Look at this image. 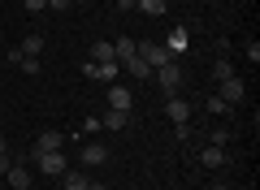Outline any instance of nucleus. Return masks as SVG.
Segmentation results:
<instances>
[{
	"mask_svg": "<svg viewBox=\"0 0 260 190\" xmlns=\"http://www.w3.org/2000/svg\"><path fill=\"white\" fill-rule=\"evenodd\" d=\"M61 186H65V190H87V177H83L78 169H65V173H61Z\"/></svg>",
	"mask_w": 260,
	"mask_h": 190,
	"instance_id": "f3484780",
	"label": "nucleus"
},
{
	"mask_svg": "<svg viewBox=\"0 0 260 190\" xmlns=\"http://www.w3.org/2000/svg\"><path fill=\"white\" fill-rule=\"evenodd\" d=\"M48 9H70V0H48Z\"/></svg>",
	"mask_w": 260,
	"mask_h": 190,
	"instance_id": "a878e982",
	"label": "nucleus"
},
{
	"mask_svg": "<svg viewBox=\"0 0 260 190\" xmlns=\"http://www.w3.org/2000/svg\"><path fill=\"white\" fill-rule=\"evenodd\" d=\"M152 78H156V87L165 91V95H178V87H182V65L169 61V65H160V69H152Z\"/></svg>",
	"mask_w": 260,
	"mask_h": 190,
	"instance_id": "f257e3e1",
	"label": "nucleus"
},
{
	"mask_svg": "<svg viewBox=\"0 0 260 190\" xmlns=\"http://www.w3.org/2000/svg\"><path fill=\"white\" fill-rule=\"evenodd\" d=\"M217 95H221L225 104H239L243 95H247V87H243V78L234 73V78H221V82H217Z\"/></svg>",
	"mask_w": 260,
	"mask_h": 190,
	"instance_id": "39448f33",
	"label": "nucleus"
},
{
	"mask_svg": "<svg viewBox=\"0 0 260 190\" xmlns=\"http://www.w3.org/2000/svg\"><path fill=\"white\" fill-rule=\"evenodd\" d=\"M18 65H22V73H39V56H22Z\"/></svg>",
	"mask_w": 260,
	"mask_h": 190,
	"instance_id": "4be33fe9",
	"label": "nucleus"
},
{
	"mask_svg": "<svg viewBox=\"0 0 260 190\" xmlns=\"http://www.w3.org/2000/svg\"><path fill=\"white\" fill-rule=\"evenodd\" d=\"M18 48H22V56H44V35H26Z\"/></svg>",
	"mask_w": 260,
	"mask_h": 190,
	"instance_id": "a211bd4d",
	"label": "nucleus"
},
{
	"mask_svg": "<svg viewBox=\"0 0 260 190\" xmlns=\"http://www.w3.org/2000/svg\"><path fill=\"white\" fill-rule=\"evenodd\" d=\"M165 117L174 121V126H186V121H191V100H182V95H169V100H165Z\"/></svg>",
	"mask_w": 260,
	"mask_h": 190,
	"instance_id": "20e7f679",
	"label": "nucleus"
},
{
	"mask_svg": "<svg viewBox=\"0 0 260 190\" xmlns=\"http://www.w3.org/2000/svg\"><path fill=\"white\" fill-rule=\"evenodd\" d=\"M135 9H143L148 18H165V13H169V0H139Z\"/></svg>",
	"mask_w": 260,
	"mask_h": 190,
	"instance_id": "dca6fc26",
	"label": "nucleus"
},
{
	"mask_svg": "<svg viewBox=\"0 0 260 190\" xmlns=\"http://www.w3.org/2000/svg\"><path fill=\"white\" fill-rule=\"evenodd\" d=\"M208 112H213V117H221V112H230V104H225L221 95H208Z\"/></svg>",
	"mask_w": 260,
	"mask_h": 190,
	"instance_id": "6ab92c4d",
	"label": "nucleus"
},
{
	"mask_svg": "<svg viewBox=\"0 0 260 190\" xmlns=\"http://www.w3.org/2000/svg\"><path fill=\"white\" fill-rule=\"evenodd\" d=\"M247 61H251V65L260 61V44H256V39H247Z\"/></svg>",
	"mask_w": 260,
	"mask_h": 190,
	"instance_id": "b1692460",
	"label": "nucleus"
},
{
	"mask_svg": "<svg viewBox=\"0 0 260 190\" xmlns=\"http://www.w3.org/2000/svg\"><path fill=\"white\" fill-rule=\"evenodd\" d=\"M0 151H5V138H0Z\"/></svg>",
	"mask_w": 260,
	"mask_h": 190,
	"instance_id": "7c9ffc66",
	"label": "nucleus"
},
{
	"mask_svg": "<svg viewBox=\"0 0 260 190\" xmlns=\"http://www.w3.org/2000/svg\"><path fill=\"white\" fill-rule=\"evenodd\" d=\"M208 190H230V186H225V181H213V186H208Z\"/></svg>",
	"mask_w": 260,
	"mask_h": 190,
	"instance_id": "c85d7f7f",
	"label": "nucleus"
},
{
	"mask_svg": "<svg viewBox=\"0 0 260 190\" xmlns=\"http://www.w3.org/2000/svg\"><path fill=\"white\" fill-rule=\"evenodd\" d=\"M5 177H9V190H30V169L26 164H9V169H5Z\"/></svg>",
	"mask_w": 260,
	"mask_h": 190,
	"instance_id": "6e6552de",
	"label": "nucleus"
},
{
	"mask_svg": "<svg viewBox=\"0 0 260 190\" xmlns=\"http://www.w3.org/2000/svg\"><path fill=\"white\" fill-rule=\"evenodd\" d=\"M213 73H217V82H221V78H234V65H230V61H217Z\"/></svg>",
	"mask_w": 260,
	"mask_h": 190,
	"instance_id": "412c9836",
	"label": "nucleus"
},
{
	"mask_svg": "<svg viewBox=\"0 0 260 190\" xmlns=\"http://www.w3.org/2000/svg\"><path fill=\"white\" fill-rule=\"evenodd\" d=\"M139 61L148 65V69H160V65H169L174 56L165 52V44H139Z\"/></svg>",
	"mask_w": 260,
	"mask_h": 190,
	"instance_id": "7ed1b4c3",
	"label": "nucleus"
},
{
	"mask_svg": "<svg viewBox=\"0 0 260 190\" xmlns=\"http://www.w3.org/2000/svg\"><path fill=\"white\" fill-rule=\"evenodd\" d=\"M130 126V112H121V108H109L100 117V130H126Z\"/></svg>",
	"mask_w": 260,
	"mask_h": 190,
	"instance_id": "4468645a",
	"label": "nucleus"
},
{
	"mask_svg": "<svg viewBox=\"0 0 260 190\" xmlns=\"http://www.w3.org/2000/svg\"><path fill=\"white\" fill-rule=\"evenodd\" d=\"M117 69H121V65L117 61H87L83 65V73H87V78H95V82H109V87H113V82H117Z\"/></svg>",
	"mask_w": 260,
	"mask_h": 190,
	"instance_id": "f03ea898",
	"label": "nucleus"
},
{
	"mask_svg": "<svg viewBox=\"0 0 260 190\" xmlns=\"http://www.w3.org/2000/svg\"><path fill=\"white\" fill-rule=\"evenodd\" d=\"M104 160H109V147L104 143H87L83 156H78V164H104Z\"/></svg>",
	"mask_w": 260,
	"mask_h": 190,
	"instance_id": "ddd939ff",
	"label": "nucleus"
},
{
	"mask_svg": "<svg viewBox=\"0 0 260 190\" xmlns=\"http://www.w3.org/2000/svg\"><path fill=\"white\" fill-rule=\"evenodd\" d=\"M135 5H139V0H117V9L126 13V9H135Z\"/></svg>",
	"mask_w": 260,
	"mask_h": 190,
	"instance_id": "bb28decb",
	"label": "nucleus"
},
{
	"mask_svg": "<svg viewBox=\"0 0 260 190\" xmlns=\"http://www.w3.org/2000/svg\"><path fill=\"white\" fill-rule=\"evenodd\" d=\"M26 5V13H39V9H48V0H22Z\"/></svg>",
	"mask_w": 260,
	"mask_h": 190,
	"instance_id": "393cba45",
	"label": "nucleus"
},
{
	"mask_svg": "<svg viewBox=\"0 0 260 190\" xmlns=\"http://www.w3.org/2000/svg\"><path fill=\"white\" fill-rule=\"evenodd\" d=\"M200 164H204V169H221V164H230V160H225V147H213V143H208L204 147V156H200Z\"/></svg>",
	"mask_w": 260,
	"mask_h": 190,
	"instance_id": "f8f14e48",
	"label": "nucleus"
},
{
	"mask_svg": "<svg viewBox=\"0 0 260 190\" xmlns=\"http://www.w3.org/2000/svg\"><path fill=\"white\" fill-rule=\"evenodd\" d=\"M91 61H117V56H113V39H95V44H91Z\"/></svg>",
	"mask_w": 260,
	"mask_h": 190,
	"instance_id": "2eb2a0df",
	"label": "nucleus"
},
{
	"mask_svg": "<svg viewBox=\"0 0 260 190\" xmlns=\"http://www.w3.org/2000/svg\"><path fill=\"white\" fill-rule=\"evenodd\" d=\"M126 69H130V73H135V78H148V73H152V69H148V65H143V61H139V56H135V61H126Z\"/></svg>",
	"mask_w": 260,
	"mask_h": 190,
	"instance_id": "aec40b11",
	"label": "nucleus"
},
{
	"mask_svg": "<svg viewBox=\"0 0 260 190\" xmlns=\"http://www.w3.org/2000/svg\"><path fill=\"white\" fill-rule=\"evenodd\" d=\"M87 190H104V186H100V181H87Z\"/></svg>",
	"mask_w": 260,
	"mask_h": 190,
	"instance_id": "c756f323",
	"label": "nucleus"
},
{
	"mask_svg": "<svg viewBox=\"0 0 260 190\" xmlns=\"http://www.w3.org/2000/svg\"><path fill=\"white\" fill-rule=\"evenodd\" d=\"M130 104H135V95H130L126 87H117V82H113V87H109V108H121V112H130Z\"/></svg>",
	"mask_w": 260,
	"mask_h": 190,
	"instance_id": "9b49d317",
	"label": "nucleus"
},
{
	"mask_svg": "<svg viewBox=\"0 0 260 190\" xmlns=\"http://www.w3.org/2000/svg\"><path fill=\"white\" fill-rule=\"evenodd\" d=\"M35 160H39V169H44L48 177H61V173L70 169V164H65V156H61V151H39Z\"/></svg>",
	"mask_w": 260,
	"mask_h": 190,
	"instance_id": "423d86ee",
	"label": "nucleus"
},
{
	"mask_svg": "<svg viewBox=\"0 0 260 190\" xmlns=\"http://www.w3.org/2000/svg\"><path fill=\"white\" fill-rule=\"evenodd\" d=\"M61 147H65V134H61V130H44L39 143H35V156H39V151H61Z\"/></svg>",
	"mask_w": 260,
	"mask_h": 190,
	"instance_id": "1a4fd4ad",
	"label": "nucleus"
},
{
	"mask_svg": "<svg viewBox=\"0 0 260 190\" xmlns=\"http://www.w3.org/2000/svg\"><path fill=\"white\" fill-rule=\"evenodd\" d=\"M230 143V130H213V147H225Z\"/></svg>",
	"mask_w": 260,
	"mask_h": 190,
	"instance_id": "5701e85b",
	"label": "nucleus"
},
{
	"mask_svg": "<svg viewBox=\"0 0 260 190\" xmlns=\"http://www.w3.org/2000/svg\"><path fill=\"white\" fill-rule=\"evenodd\" d=\"M9 164H13V160H9V151H0V173L9 169Z\"/></svg>",
	"mask_w": 260,
	"mask_h": 190,
	"instance_id": "cd10ccee",
	"label": "nucleus"
},
{
	"mask_svg": "<svg viewBox=\"0 0 260 190\" xmlns=\"http://www.w3.org/2000/svg\"><path fill=\"white\" fill-rule=\"evenodd\" d=\"M186 48H191V35H186L182 26H174V30H169V39H165V52L174 56V61H182V52H186Z\"/></svg>",
	"mask_w": 260,
	"mask_h": 190,
	"instance_id": "0eeeda50",
	"label": "nucleus"
},
{
	"mask_svg": "<svg viewBox=\"0 0 260 190\" xmlns=\"http://www.w3.org/2000/svg\"><path fill=\"white\" fill-rule=\"evenodd\" d=\"M113 56H117V65L135 61V56H139V44H135V39H113Z\"/></svg>",
	"mask_w": 260,
	"mask_h": 190,
	"instance_id": "9d476101",
	"label": "nucleus"
}]
</instances>
